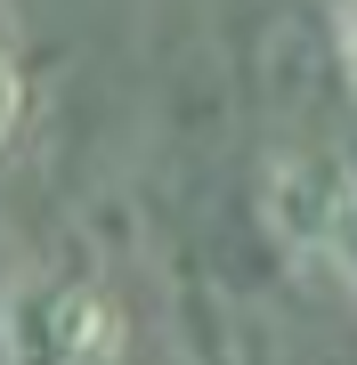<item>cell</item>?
Returning <instances> with one entry per match:
<instances>
[{
  "label": "cell",
  "instance_id": "6da1fadb",
  "mask_svg": "<svg viewBox=\"0 0 357 365\" xmlns=\"http://www.w3.org/2000/svg\"><path fill=\"white\" fill-rule=\"evenodd\" d=\"M9 357L16 365H114L122 317L106 292L73 284V276H41L9 300Z\"/></svg>",
  "mask_w": 357,
  "mask_h": 365
},
{
  "label": "cell",
  "instance_id": "7a4b0ae2",
  "mask_svg": "<svg viewBox=\"0 0 357 365\" xmlns=\"http://www.w3.org/2000/svg\"><path fill=\"white\" fill-rule=\"evenodd\" d=\"M276 220L301 235V244H349V235H357V170L333 163V155L284 163V179H276Z\"/></svg>",
  "mask_w": 357,
  "mask_h": 365
},
{
  "label": "cell",
  "instance_id": "3957f363",
  "mask_svg": "<svg viewBox=\"0 0 357 365\" xmlns=\"http://www.w3.org/2000/svg\"><path fill=\"white\" fill-rule=\"evenodd\" d=\"M9 122H16V73H9V57H0V138H9Z\"/></svg>",
  "mask_w": 357,
  "mask_h": 365
},
{
  "label": "cell",
  "instance_id": "277c9868",
  "mask_svg": "<svg viewBox=\"0 0 357 365\" xmlns=\"http://www.w3.org/2000/svg\"><path fill=\"white\" fill-rule=\"evenodd\" d=\"M341 49H349V73H357V0H349V16H341Z\"/></svg>",
  "mask_w": 357,
  "mask_h": 365
}]
</instances>
